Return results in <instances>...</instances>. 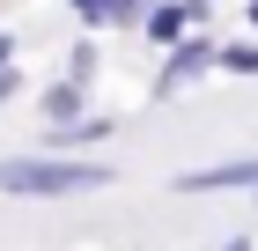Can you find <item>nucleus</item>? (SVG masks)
Listing matches in <instances>:
<instances>
[{"mask_svg": "<svg viewBox=\"0 0 258 251\" xmlns=\"http://www.w3.org/2000/svg\"><path fill=\"white\" fill-rule=\"evenodd\" d=\"M118 185L111 163H59V155H0V192L8 199H81Z\"/></svg>", "mask_w": 258, "mask_h": 251, "instance_id": "obj_1", "label": "nucleus"}, {"mask_svg": "<svg viewBox=\"0 0 258 251\" xmlns=\"http://www.w3.org/2000/svg\"><path fill=\"white\" fill-rule=\"evenodd\" d=\"M214 59H221V37H207V30H184V37L162 52V67H155V104H170L177 89H192L199 74H214Z\"/></svg>", "mask_w": 258, "mask_h": 251, "instance_id": "obj_2", "label": "nucleus"}, {"mask_svg": "<svg viewBox=\"0 0 258 251\" xmlns=\"http://www.w3.org/2000/svg\"><path fill=\"white\" fill-rule=\"evenodd\" d=\"M258 185V155H236V163H207V170H177L170 192L199 199V192H251Z\"/></svg>", "mask_w": 258, "mask_h": 251, "instance_id": "obj_3", "label": "nucleus"}, {"mask_svg": "<svg viewBox=\"0 0 258 251\" xmlns=\"http://www.w3.org/2000/svg\"><path fill=\"white\" fill-rule=\"evenodd\" d=\"M184 30H199V22H192V8H184V0H155V8L140 15V37L155 44V52H170V44H177Z\"/></svg>", "mask_w": 258, "mask_h": 251, "instance_id": "obj_4", "label": "nucleus"}, {"mask_svg": "<svg viewBox=\"0 0 258 251\" xmlns=\"http://www.w3.org/2000/svg\"><path fill=\"white\" fill-rule=\"evenodd\" d=\"M111 140V118L103 111H81V118H59L52 126V148H103Z\"/></svg>", "mask_w": 258, "mask_h": 251, "instance_id": "obj_5", "label": "nucleus"}, {"mask_svg": "<svg viewBox=\"0 0 258 251\" xmlns=\"http://www.w3.org/2000/svg\"><path fill=\"white\" fill-rule=\"evenodd\" d=\"M37 111L52 118V126H59V118H81V111H89V81L59 74V81H52V89H44V96H37Z\"/></svg>", "mask_w": 258, "mask_h": 251, "instance_id": "obj_6", "label": "nucleus"}, {"mask_svg": "<svg viewBox=\"0 0 258 251\" xmlns=\"http://www.w3.org/2000/svg\"><path fill=\"white\" fill-rule=\"evenodd\" d=\"M214 74H243V81H258V30L243 44H221V59H214Z\"/></svg>", "mask_w": 258, "mask_h": 251, "instance_id": "obj_7", "label": "nucleus"}, {"mask_svg": "<svg viewBox=\"0 0 258 251\" xmlns=\"http://www.w3.org/2000/svg\"><path fill=\"white\" fill-rule=\"evenodd\" d=\"M148 8H155V0H111V8H103V30H140Z\"/></svg>", "mask_w": 258, "mask_h": 251, "instance_id": "obj_8", "label": "nucleus"}, {"mask_svg": "<svg viewBox=\"0 0 258 251\" xmlns=\"http://www.w3.org/2000/svg\"><path fill=\"white\" fill-rule=\"evenodd\" d=\"M96 67H103V52H96V37H81L74 52H67V74H74V81H96Z\"/></svg>", "mask_w": 258, "mask_h": 251, "instance_id": "obj_9", "label": "nucleus"}, {"mask_svg": "<svg viewBox=\"0 0 258 251\" xmlns=\"http://www.w3.org/2000/svg\"><path fill=\"white\" fill-rule=\"evenodd\" d=\"M67 8H74V15L89 22V30H103V8H111V0H67Z\"/></svg>", "mask_w": 258, "mask_h": 251, "instance_id": "obj_10", "label": "nucleus"}, {"mask_svg": "<svg viewBox=\"0 0 258 251\" xmlns=\"http://www.w3.org/2000/svg\"><path fill=\"white\" fill-rule=\"evenodd\" d=\"M15 96H22V74H15V67H0V111H8Z\"/></svg>", "mask_w": 258, "mask_h": 251, "instance_id": "obj_11", "label": "nucleus"}, {"mask_svg": "<svg viewBox=\"0 0 258 251\" xmlns=\"http://www.w3.org/2000/svg\"><path fill=\"white\" fill-rule=\"evenodd\" d=\"M0 67H15V37H8V30H0Z\"/></svg>", "mask_w": 258, "mask_h": 251, "instance_id": "obj_12", "label": "nucleus"}, {"mask_svg": "<svg viewBox=\"0 0 258 251\" xmlns=\"http://www.w3.org/2000/svg\"><path fill=\"white\" fill-rule=\"evenodd\" d=\"M221 251H258V244H251V236H229V244H221Z\"/></svg>", "mask_w": 258, "mask_h": 251, "instance_id": "obj_13", "label": "nucleus"}, {"mask_svg": "<svg viewBox=\"0 0 258 251\" xmlns=\"http://www.w3.org/2000/svg\"><path fill=\"white\" fill-rule=\"evenodd\" d=\"M243 22H251V30H258V0H243Z\"/></svg>", "mask_w": 258, "mask_h": 251, "instance_id": "obj_14", "label": "nucleus"}, {"mask_svg": "<svg viewBox=\"0 0 258 251\" xmlns=\"http://www.w3.org/2000/svg\"><path fill=\"white\" fill-rule=\"evenodd\" d=\"M251 199H258V185H251Z\"/></svg>", "mask_w": 258, "mask_h": 251, "instance_id": "obj_15", "label": "nucleus"}]
</instances>
